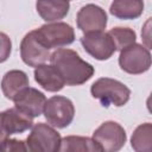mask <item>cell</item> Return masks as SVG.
Segmentation results:
<instances>
[{
  "instance_id": "1",
  "label": "cell",
  "mask_w": 152,
  "mask_h": 152,
  "mask_svg": "<svg viewBox=\"0 0 152 152\" xmlns=\"http://www.w3.org/2000/svg\"><path fill=\"white\" fill-rule=\"evenodd\" d=\"M49 59L66 86H81L89 81L95 72L94 66L71 49H56Z\"/></svg>"
},
{
  "instance_id": "2",
  "label": "cell",
  "mask_w": 152,
  "mask_h": 152,
  "mask_svg": "<svg viewBox=\"0 0 152 152\" xmlns=\"http://www.w3.org/2000/svg\"><path fill=\"white\" fill-rule=\"evenodd\" d=\"M90 93L91 96L97 99L103 107H108L110 104L122 107L131 97V90L126 84L109 77H101L96 80L90 87Z\"/></svg>"
},
{
  "instance_id": "3",
  "label": "cell",
  "mask_w": 152,
  "mask_h": 152,
  "mask_svg": "<svg viewBox=\"0 0 152 152\" xmlns=\"http://www.w3.org/2000/svg\"><path fill=\"white\" fill-rule=\"evenodd\" d=\"M59 133L49 124L38 122L31 127L26 138L27 151L32 152H57L61 145Z\"/></svg>"
},
{
  "instance_id": "4",
  "label": "cell",
  "mask_w": 152,
  "mask_h": 152,
  "mask_svg": "<svg viewBox=\"0 0 152 152\" xmlns=\"http://www.w3.org/2000/svg\"><path fill=\"white\" fill-rule=\"evenodd\" d=\"M43 114L50 126L56 128H65L74 120L75 107L70 99L55 95L46 100Z\"/></svg>"
},
{
  "instance_id": "5",
  "label": "cell",
  "mask_w": 152,
  "mask_h": 152,
  "mask_svg": "<svg viewBox=\"0 0 152 152\" xmlns=\"http://www.w3.org/2000/svg\"><path fill=\"white\" fill-rule=\"evenodd\" d=\"M34 31L39 40L49 50L70 45L75 40V31L72 26L63 21L48 23Z\"/></svg>"
},
{
  "instance_id": "6",
  "label": "cell",
  "mask_w": 152,
  "mask_h": 152,
  "mask_svg": "<svg viewBox=\"0 0 152 152\" xmlns=\"http://www.w3.org/2000/svg\"><path fill=\"white\" fill-rule=\"evenodd\" d=\"M119 65L121 70L131 75L146 72L151 66V52L146 46L133 43L120 50Z\"/></svg>"
},
{
  "instance_id": "7",
  "label": "cell",
  "mask_w": 152,
  "mask_h": 152,
  "mask_svg": "<svg viewBox=\"0 0 152 152\" xmlns=\"http://www.w3.org/2000/svg\"><path fill=\"white\" fill-rule=\"evenodd\" d=\"M93 139L97 142L101 151L116 152L124 147L127 135L120 124L115 121H104L94 131Z\"/></svg>"
},
{
  "instance_id": "8",
  "label": "cell",
  "mask_w": 152,
  "mask_h": 152,
  "mask_svg": "<svg viewBox=\"0 0 152 152\" xmlns=\"http://www.w3.org/2000/svg\"><path fill=\"white\" fill-rule=\"evenodd\" d=\"M32 126V118L24 114L15 107L0 112V151L5 141L10 139L12 134L24 133Z\"/></svg>"
},
{
  "instance_id": "9",
  "label": "cell",
  "mask_w": 152,
  "mask_h": 152,
  "mask_svg": "<svg viewBox=\"0 0 152 152\" xmlns=\"http://www.w3.org/2000/svg\"><path fill=\"white\" fill-rule=\"evenodd\" d=\"M83 49L97 61L109 59L116 51L115 45L108 32L96 31L84 33L80 39Z\"/></svg>"
},
{
  "instance_id": "10",
  "label": "cell",
  "mask_w": 152,
  "mask_h": 152,
  "mask_svg": "<svg viewBox=\"0 0 152 152\" xmlns=\"http://www.w3.org/2000/svg\"><path fill=\"white\" fill-rule=\"evenodd\" d=\"M50 50L39 40L36 31L26 33L20 43V57L28 66H38L50 58Z\"/></svg>"
},
{
  "instance_id": "11",
  "label": "cell",
  "mask_w": 152,
  "mask_h": 152,
  "mask_svg": "<svg viewBox=\"0 0 152 152\" xmlns=\"http://www.w3.org/2000/svg\"><path fill=\"white\" fill-rule=\"evenodd\" d=\"M107 13L102 7L95 4H88L77 12L76 23L83 33H89L103 31L107 26Z\"/></svg>"
},
{
  "instance_id": "12",
  "label": "cell",
  "mask_w": 152,
  "mask_h": 152,
  "mask_svg": "<svg viewBox=\"0 0 152 152\" xmlns=\"http://www.w3.org/2000/svg\"><path fill=\"white\" fill-rule=\"evenodd\" d=\"M12 101L14 102V107L17 109L33 119L43 113L46 97L38 89L26 87L21 91H19Z\"/></svg>"
},
{
  "instance_id": "13",
  "label": "cell",
  "mask_w": 152,
  "mask_h": 152,
  "mask_svg": "<svg viewBox=\"0 0 152 152\" xmlns=\"http://www.w3.org/2000/svg\"><path fill=\"white\" fill-rule=\"evenodd\" d=\"M36 10L42 19L53 23L66 17L70 10L69 0H37Z\"/></svg>"
},
{
  "instance_id": "14",
  "label": "cell",
  "mask_w": 152,
  "mask_h": 152,
  "mask_svg": "<svg viewBox=\"0 0 152 152\" xmlns=\"http://www.w3.org/2000/svg\"><path fill=\"white\" fill-rule=\"evenodd\" d=\"M34 80L36 82L46 91L56 93L59 91L64 88L65 83L58 71L53 68V65H48V64H40L36 66L34 69Z\"/></svg>"
},
{
  "instance_id": "15",
  "label": "cell",
  "mask_w": 152,
  "mask_h": 152,
  "mask_svg": "<svg viewBox=\"0 0 152 152\" xmlns=\"http://www.w3.org/2000/svg\"><path fill=\"white\" fill-rule=\"evenodd\" d=\"M26 87H28V77L23 70H10L1 80V90L8 100H13L14 96Z\"/></svg>"
},
{
  "instance_id": "16",
  "label": "cell",
  "mask_w": 152,
  "mask_h": 152,
  "mask_svg": "<svg viewBox=\"0 0 152 152\" xmlns=\"http://www.w3.org/2000/svg\"><path fill=\"white\" fill-rule=\"evenodd\" d=\"M144 6L142 0H113L109 12L118 19H137L142 14Z\"/></svg>"
},
{
  "instance_id": "17",
  "label": "cell",
  "mask_w": 152,
  "mask_h": 152,
  "mask_svg": "<svg viewBox=\"0 0 152 152\" xmlns=\"http://www.w3.org/2000/svg\"><path fill=\"white\" fill-rule=\"evenodd\" d=\"M61 152H100L101 148L93 138L80 137V135H68L61 139L59 145Z\"/></svg>"
},
{
  "instance_id": "18",
  "label": "cell",
  "mask_w": 152,
  "mask_h": 152,
  "mask_svg": "<svg viewBox=\"0 0 152 152\" xmlns=\"http://www.w3.org/2000/svg\"><path fill=\"white\" fill-rule=\"evenodd\" d=\"M131 146L137 152H151L152 151V125L145 122L139 125L131 138Z\"/></svg>"
},
{
  "instance_id": "19",
  "label": "cell",
  "mask_w": 152,
  "mask_h": 152,
  "mask_svg": "<svg viewBox=\"0 0 152 152\" xmlns=\"http://www.w3.org/2000/svg\"><path fill=\"white\" fill-rule=\"evenodd\" d=\"M108 34L113 39L116 50H122L137 40L135 31L129 27H113L108 31Z\"/></svg>"
},
{
  "instance_id": "20",
  "label": "cell",
  "mask_w": 152,
  "mask_h": 152,
  "mask_svg": "<svg viewBox=\"0 0 152 152\" xmlns=\"http://www.w3.org/2000/svg\"><path fill=\"white\" fill-rule=\"evenodd\" d=\"M11 52H12L11 38L6 33L0 32V63L6 62L11 55Z\"/></svg>"
},
{
  "instance_id": "21",
  "label": "cell",
  "mask_w": 152,
  "mask_h": 152,
  "mask_svg": "<svg viewBox=\"0 0 152 152\" xmlns=\"http://www.w3.org/2000/svg\"><path fill=\"white\" fill-rule=\"evenodd\" d=\"M2 152H19V151H27L26 142L18 139H7L1 148Z\"/></svg>"
},
{
  "instance_id": "22",
  "label": "cell",
  "mask_w": 152,
  "mask_h": 152,
  "mask_svg": "<svg viewBox=\"0 0 152 152\" xmlns=\"http://www.w3.org/2000/svg\"><path fill=\"white\" fill-rule=\"evenodd\" d=\"M148 26H150V19L147 20V23H146V25H145V27L142 28L144 31H146V33H144V32H141V36H142V38L146 40V48L147 49H150V28H148Z\"/></svg>"
}]
</instances>
